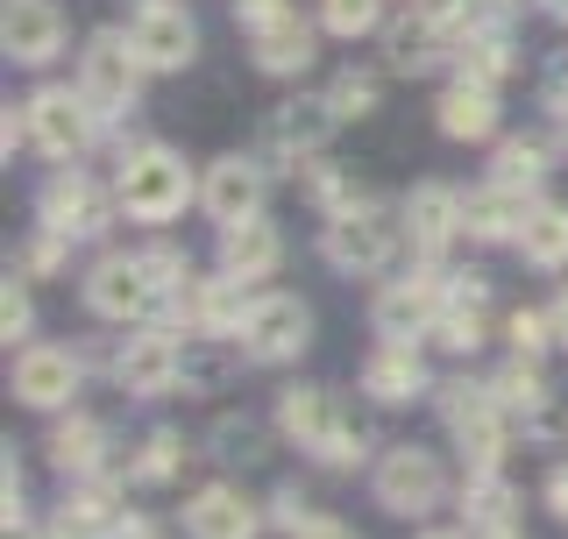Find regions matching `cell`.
Instances as JSON below:
<instances>
[{"mask_svg": "<svg viewBox=\"0 0 568 539\" xmlns=\"http://www.w3.org/2000/svg\"><path fill=\"white\" fill-rule=\"evenodd\" d=\"M490 390H497V398H505V405H526V411H532V405H540V369H532L526 355H519V363H511L505 376H497Z\"/></svg>", "mask_w": 568, "mask_h": 539, "instance_id": "8d00e7d4", "label": "cell"}, {"mask_svg": "<svg viewBox=\"0 0 568 539\" xmlns=\"http://www.w3.org/2000/svg\"><path fill=\"white\" fill-rule=\"evenodd\" d=\"M555 327H561V334H568V292H561V298H555Z\"/></svg>", "mask_w": 568, "mask_h": 539, "instance_id": "bcb514c9", "label": "cell"}, {"mask_svg": "<svg viewBox=\"0 0 568 539\" xmlns=\"http://www.w3.org/2000/svg\"><path fill=\"white\" fill-rule=\"evenodd\" d=\"M377 505L398 511V518H419L440 505V469L434 455H419V447H390L384 469H377Z\"/></svg>", "mask_w": 568, "mask_h": 539, "instance_id": "9c48e42d", "label": "cell"}, {"mask_svg": "<svg viewBox=\"0 0 568 539\" xmlns=\"http://www.w3.org/2000/svg\"><path fill=\"white\" fill-rule=\"evenodd\" d=\"M129 43L142 50V64L150 71H178V64H192V22H185V8H171V0H150V8L135 14V29H129Z\"/></svg>", "mask_w": 568, "mask_h": 539, "instance_id": "30bf717a", "label": "cell"}, {"mask_svg": "<svg viewBox=\"0 0 568 539\" xmlns=\"http://www.w3.org/2000/svg\"><path fill=\"white\" fill-rule=\"evenodd\" d=\"M555 334H561L555 313H511V340H519V355H540Z\"/></svg>", "mask_w": 568, "mask_h": 539, "instance_id": "74e56055", "label": "cell"}, {"mask_svg": "<svg viewBox=\"0 0 568 539\" xmlns=\"http://www.w3.org/2000/svg\"><path fill=\"white\" fill-rule=\"evenodd\" d=\"M221 455H256V426H221Z\"/></svg>", "mask_w": 568, "mask_h": 539, "instance_id": "7bdbcfd3", "label": "cell"}, {"mask_svg": "<svg viewBox=\"0 0 568 539\" xmlns=\"http://www.w3.org/2000/svg\"><path fill=\"white\" fill-rule=\"evenodd\" d=\"M555 121H561V142H568V93L555 100Z\"/></svg>", "mask_w": 568, "mask_h": 539, "instance_id": "7dc6e473", "label": "cell"}, {"mask_svg": "<svg viewBox=\"0 0 568 539\" xmlns=\"http://www.w3.org/2000/svg\"><path fill=\"white\" fill-rule=\"evenodd\" d=\"M342 419H348V411L334 405L327 390H284V405H277V426H284L298 447H313V455L334 440V426H342Z\"/></svg>", "mask_w": 568, "mask_h": 539, "instance_id": "e0dca14e", "label": "cell"}, {"mask_svg": "<svg viewBox=\"0 0 568 539\" xmlns=\"http://www.w3.org/2000/svg\"><path fill=\"white\" fill-rule=\"evenodd\" d=\"M327 100H334V114H342V121H355V114H369V106H377V79H369V71H342Z\"/></svg>", "mask_w": 568, "mask_h": 539, "instance_id": "d590c367", "label": "cell"}, {"mask_svg": "<svg viewBox=\"0 0 568 539\" xmlns=\"http://www.w3.org/2000/svg\"><path fill=\"white\" fill-rule=\"evenodd\" d=\"M178 355H185V340H171V334H135L129 348H121V363H114V376L129 390H142V398H150V390H171L178 384Z\"/></svg>", "mask_w": 568, "mask_h": 539, "instance_id": "4fadbf2b", "label": "cell"}, {"mask_svg": "<svg viewBox=\"0 0 568 539\" xmlns=\"http://www.w3.org/2000/svg\"><path fill=\"white\" fill-rule=\"evenodd\" d=\"M547 8H555V14H561V22H568V0H547Z\"/></svg>", "mask_w": 568, "mask_h": 539, "instance_id": "c3c4849f", "label": "cell"}, {"mask_svg": "<svg viewBox=\"0 0 568 539\" xmlns=\"http://www.w3.org/2000/svg\"><path fill=\"white\" fill-rule=\"evenodd\" d=\"M185 313H192V327H206V334H227V327H242V313H248V298H242V277L192 284V292H185Z\"/></svg>", "mask_w": 568, "mask_h": 539, "instance_id": "d4e9b609", "label": "cell"}, {"mask_svg": "<svg viewBox=\"0 0 568 539\" xmlns=\"http://www.w3.org/2000/svg\"><path fill=\"white\" fill-rule=\"evenodd\" d=\"M221 376H227V348H221V334L200 327L185 340V355H178V384H185V390H213Z\"/></svg>", "mask_w": 568, "mask_h": 539, "instance_id": "83f0119b", "label": "cell"}, {"mask_svg": "<svg viewBox=\"0 0 568 539\" xmlns=\"http://www.w3.org/2000/svg\"><path fill=\"white\" fill-rule=\"evenodd\" d=\"M497 539H511V532H497Z\"/></svg>", "mask_w": 568, "mask_h": 539, "instance_id": "f907efd6", "label": "cell"}, {"mask_svg": "<svg viewBox=\"0 0 568 539\" xmlns=\"http://www.w3.org/2000/svg\"><path fill=\"white\" fill-rule=\"evenodd\" d=\"M277 526H292V532H298V526H313V511H306V497H298V490H284V497H277Z\"/></svg>", "mask_w": 568, "mask_h": 539, "instance_id": "b9f144b4", "label": "cell"}, {"mask_svg": "<svg viewBox=\"0 0 568 539\" xmlns=\"http://www.w3.org/2000/svg\"><path fill=\"white\" fill-rule=\"evenodd\" d=\"M284 256V242H277V227L271 221H235V227H221V263H227V277H271Z\"/></svg>", "mask_w": 568, "mask_h": 539, "instance_id": "9a60e30c", "label": "cell"}, {"mask_svg": "<svg viewBox=\"0 0 568 539\" xmlns=\"http://www.w3.org/2000/svg\"><path fill=\"white\" fill-rule=\"evenodd\" d=\"M377 14H384V0H320V22L334 35H369Z\"/></svg>", "mask_w": 568, "mask_h": 539, "instance_id": "836d02e7", "label": "cell"}, {"mask_svg": "<svg viewBox=\"0 0 568 539\" xmlns=\"http://www.w3.org/2000/svg\"><path fill=\"white\" fill-rule=\"evenodd\" d=\"M0 35H8V58L50 64V58H58V43H64L58 0H8V22H0Z\"/></svg>", "mask_w": 568, "mask_h": 539, "instance_id": "8fae6325", "label": "cell"}, {"mask_svg": "<svg viewBox=\"0 0 568 539\" xmlns=\"http://www.w3.org/2000/svg\"><path fill=\"white\" fill-rule=\"evenodd\" d=\"M448 426L462 440V455L476 469H490L497 447H505V398L497 390H469V384H448Z\"/></svg>", "mask_w": 568, "mask_h": 539, "instance_id": "ba28073f", "label": "cell"}, {"mask_svg": "<svg viewBox=\"0 0 568 539\" xmlns=\"http://www.w3.org/2000/svg\"><path fill=\"white\" fill-rule=\"evenodd\" d=\"M185 200H192V177L171 150H135L121 164V206L135 221H171V213H185Z\"/></svg>", "mask_w": 568, "mask_h": 539, "instance_id": "6da1fadb", "label": "cell"}, {"mask_svg": "<svg viewBox=\"0 0 568 539\" xmlns=\"http://www.w3.org/2000/svg\"><path fill=\"white\" fill-rule=\"evenodd\" d=\"M390 248H398V221H390L384 206H342V213L327 221V263H334V270L369 277V270L390 263Z\"/></svg>", "mask_w": 568, "mask_h": 539, "instance_id": "7a4b0ae2", "label": "cell"}, {"mask_svg": "<svg viewBox=\"0 0 568 539\" xmlns=\"http://www.w3.org/2000/svg\"><path fill=\"white\" fill-rule=\"evenodd\" d=\"M426 539H462V532H426Z\"/></svg>", "mask_w": 568, "mask_h": 539, "instance_id": "681fc988", "label": "cell"}, {"mask_svg": "<svg viewBox=\"0 0 568 539\" xmlns=\"http://www.w3.org/2000/svg\"><path fill=\"white\" fill-rule=\"evenodd\" d=\"M526 200H519V185H497V192H484V200H462V227H469L476 242H519V227H526Z\"/></svg>", "mask_w": 568, "mask_h": 539, "instance_id": "44dd1931", "label": "cell"}, {"mask_svg": "<svg viewBox=\"0 0 568 539\" xmlns=\"http://www.w3.org/2000/svg\"><path fill=\"white\" fill-rule=\"evenodd\" d=\"M547 505L568 518V469H555V482H547Z\"/></svg>", "mask_w": 568, "mask_h": 539, "instance_id": "f6af8a7d", "label": "cell"}, {"mask_svg": "<svg viewBox=\"0 0 568 539\" xmlns=\"http://www.w3.org/2000/svg\"><path fill=\"white\" fill-rule=\"evenodd\" d=\"M462 79H476V85H497V79H505V71H511V43H505V35H462Z\"/></svg>", "mask_w": 568, "mask_h": 539, "instance_id": "1f68e13d", "label": "cell"}, {"mask_svg": "<svg viewBox=\"0 0 568 539\" xmlns=\"http://www.w3.org/2000/svg\"><path fill=\"white\" fill-rule=\"evenodd\" d=\"M200 200H206V213L221 227H235V221H248V213L263 206V171L248 164V156H221V164L206 171V192H200Z\"/></svg>", "mask_w": 568, "mask_h": 539, "instance_id": "7c38bea8", "label": "cell"}, {"mask_svg": "<svg viewBox=\"0 0 568 539\" xmlns=\"http://www.w3.org/2000/svg\"><path fill=\"white\" fill-rule=\"evenodd\" d=\"M135 79H142V50L129 35H93V50L79 64V93L100 114H121V106H135Z\"/></svg>", "mask_w": 568, "mask_h": 539, "instance_id": "3957f363", "label": "cell"}, {"mask_svg": "<svg viewBox=\"0 0 568 539\" xmlns=\"http://www.w3.org/2000/svg\"><path fill=\"white\" fill-rule=\"evenodd\" d=\"M256 64L263 71H306L313 64V29L292 8H277L271 22H256Z\"/></svg>", "mask_w": 568, "mask_h": 539, "instance_id": "ffe728a7", "label": "cell"}, {"mask_svg": "<svg viewBox=\"0 0 568 539\" xmlns=\"http://www.w3.org/2000/svg\"><path fill=\"white\" fill-rule=\"evenodd\" d=\"M14 390H22L29 405H64L71 390H79V363H71L64 348H22V363H14Z\"/></svg>", "mask_w": 568, "mask_h": 539, "instance_id": "5bb4252c", "label": "cell"}, {"mask_svg": "<svg viewBox=\"0 0 568 539\" xmlns=\"http://www.w3.org/2000/svg\"><path fill=\"white\" fill-rule=\"evenodd\" d=\"M363 447H369V434L355 419H342V426H334V440L320 447V461H363Z\"/></svg>", "mask_w": 568, "mask_h": 539, "instance_id": "ab89813d", "label": "cell"}, {"mask_svg": "<svg viewBox=\"0 0 568 539\" xmlns=\"http://www.w3.org/2000/svg\"><path fill=\"white\" fill-rule=\"evenodd\" d=\"M434 334L448 340V348H476V340H484V284H455Z\"/></svg>", "mask_w": 568, "mask_h": 539, "instance_id": "4316f807", "label": "cell"}, {"mask_svg": "<svg viewBox=\"0 0 568 539\" xmlns=\"http://www.w3.org/2000/svg\"><path fill=\"white\" fill-rule=\"evenodd\" d=\"M334 100H292V106H277L271 114V142L277 150H320V142L334 135Z\"/></svg>", "mask_w": 568, "mask_h": 539, "instance_id": "603a6c76", "label": "cell"}, {"mask_svg": "<svg viewBox=\"0 0 568 539\" xmlns=\"http://www.w3.org/2000/svg\"><path fill=\"white\" fill-rule=\"evenodd\" d=\"M50 461L71 476H85V469H100V426L93 419H64L58 434H50Z\"/></svg>", "mask_w": 568, "mask_h": 539, "instance_id": "4dcf8cb0", "label": "cell"}, {"mask_svg": "<svg viewBox=\"0 0 568 539\" xmlns=\"http://www.w3.org/2000/svg\"><path fill=\"white\" fill-rule=\"evenodd\" d=\"M390 71H419V64H434V43H448L426 14H413V22H390Z\"/></svg>", "mask_w": 568, "mask_h": 539, "instance_id": "f546056e", "label": "cell"}, {"mask_svg": "<svg viewBox=\"0 0 568 539\" xmlns=\"http://www.w3.org/2000/svg\"><path fill=\"white\" fill-rule=\"evenodd\" d=\"M462 511H469L484 532H511V490H505V482H497L490 469H476V476H469V490H462Z\"/></svg>", "mask_w": 568, "mask_h": 539, "instance_id": "f1b7e54d", "label": "cell"}, {"mask_svg": "<svg viewBox=\"0 0 568 539\" xmlns=\"http://www.w3.org/2000/svg\"><path fill=\"white\" fill-rule=\"evenodd\" d=\"M497 129V100H490V85H476V79H462L448 100H440V135H455V142H476V135H490Z\"/></svg>", "mask_w": 568, "mask_h": 539, "instance_id": "cb8c5ba5", "label": "cell"}, {"mask_svg": "<svg viewBox=\"0 0 568 539\" xmlns=\"http://www.w3.org/2000/svg\"><path fill=\"white\" fill-rule=\"evenodd\" d=\"M185 532L192 539H256V511L235 490H200L185 511Z\"/></svg>", "mask_w": 568, "mask_h": 539, "instance_id": "ac0fdd59", "label": "cell"}, {"mask_svg": "<svg viewBox=\"0 0 568 539\" xmlns=\"http://www.w3.org/2000/svg\"><path fill=\"white\" fill-rule=\"evenodd\" d=\"M440 313H448V284L440 277H398L377 298V334L384 340H419V334L440 327Z\"/></svg>", "mask_w": 568, "mask_h": 539, "instance_id": "52a82bcc", "label": "cell"}, {"mask_svg": "<svg viewBox=\"0 0 568 539\" xmlns=\"http://www.w3.org/2000/svg\"><path fill=\"white\" fill-rule=\"evenodd\" d=\"M100 192L93 185H85V177L79 171H64V177H50V192H43V221L50 227H58V235H100Z\"/></svg>", "mask_w": 568, "mask_h": 539, "instance_id": "2e32d148", "label": "cell"}, {"mask_svg": "<svg viewBox=\"0 0 568 539\" xmlns=\"http://www.w3.org/2000/svg\"><path fill=\"white\" fill-rule=\"evenodd\" d=\"M292 539H355L348 526H334V518H313V526H298Z\"/></svg>", "mask_w": 568, "mask_h": 539, "instance_id": "ee69618b", "label": "cell"}, {"mask_svg": "<svg viewBox=\"0 0 568 539\" xmlns=\"http://www.w3.org/2000/svg\"><path fill=\"white\" fill-rule=\"evenodd\" d=\"M519 248H526V263L561 270L568 263V206H532L519 227Z\"/></svg>", "mask_w": 568, "mask_h": 539, "instance_id": "484cf974", "label": "cell"}, {"mask_svg": "<svg viewBox=\"0 0 568 539\" xmlns=\"http://www.w3.org/2000/svg\"><path fill=\"white\" fill-rule=\"evenodd\" d=\"M156 270L142 263V256H106L93 277H85V298H93V313L100 319H142L156 305Z\"/></svg>", "mask_w": 568, "mask_h": 539, "instance_id": "5b68a950", "label": "cell"}, {"mask_svg": "<svg viewBox=\"0 0 568 539\" xmlns=\"http://www.w3.org/2000/svg\"><path fill=\"white\" fill-rule=\"evenodd\" d=\"M363 384H369V398H384V405H405L413 390H426V369H419L413 340H384V348L369 355Z\"/></svg>", "mask_w": 568, "mask_h": 539, "instance_id": "d6986e66", "label": "cell"}, {"mask_svg": "<svg viewBox=\"0 0 568 539\" xmlns=\"http://www.w3.org/2000/svg\"><path fill=\"white\" fill-rule=\"evenodd\" d=\"M93 114L100 106L85 100V93H36L29 100V135H36V150L43 156H79L85 142H93Z\"/></svg>", "mask_w": 568, "mask_h": 539, "instance_id": "8992f818", "label": "cell"}, {"mask_svg": "<svg viewBox=\"0 0 568 539\" xmlns=\"http://www.w3.org/2000/svg\"><path fill=\"white\" fill-rule=\"evenodd\" d=\"M100 532H114V497H106V490H79L64 505V539H100Z\"/></svg>", "mask_w": 568, "mask_h": 539, "instance_id": "d6a6232c", "label": "cell"}, {"mask_svg": "<svg viewBox=\"0 0 568 539\" xmlns=\"http://www.w3.org/2000/svg\"><path fill=\"white\" fill-rule=\"evenodd\" d=\"M0 334H8V340L29 334V292H22V284H8V298H0Z\"/></svg>", "mask_w": 568, "mask_h": 539, "instance_id": "60d3db41", "label": "cell"}, {"mask_svg": "<svg viewBox=\"0 0 568 539\" xmlns=\"http://www.w3.org/2000/svg\"><path fill=\"white\" fill-rule=\"evenodd\" d=\"M235 334H242V355H256V363H284V355L306 348L313 313L298 298H248V313H242Z\"/></svg>", "mask_w": 568, "mask_h": 539, "instance_id": "277c9868", "label": "cell"}, {"mask_svg": "<svg viewBox=\"0 0 568 539\" xmlns=\"http://www.w3.org/2000/svg\"><path fill=\"white\" fill-rule=\"evenodd\" d=\"M405 221H413V242L434 256V248H448L455 242V227H462V200L448 185H419L413 192V206H405Z\"/></svg>", "mask_w": 568, "mask_h": 539, "instance_id": "7402d4cb", "label": "cell"}, {"mask_svg": "<svg viewBox=\"0 0 568 539\" xmlns=\"http://www.w3.org/2000/svg\"><path fill=\"white\" fill-rule=\"evenodd\" d=\"M540 171H547L540 142H505V150H497V185H532Z\"/></svg>", "mask_w": 568, "mask_h": 539, "instance_id": "e575fe53", "label": "cell"}, {"mask_svg": "<svg viewBox=\"0 0 568 539\" xmlns=\"http://www.w3.org/2000/svg\"><path fill=\"white\" fill-rule=\"evenodd\" d=\"M178 461H185V447H178L171 434H156V440H150V455L135 461V482H164V476L178 469Z\"/></svg>", "mask_w": 568, "mask_h": 539, "instance_id": "f35d334b", "label": "cell"}]
</instances>
